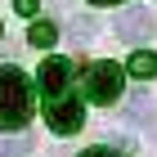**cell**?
<instances>
[{"mask_svg":"<svg viewBox=\"0 0 157 157\" xmlns=\"http://www.w3.org/2000/svg\"><path fill=\"white\" fill-rule=\"evenodd\" d=\"M32 117V81L18 67H0V130H23Z\"/></svg>","mask_w":157,"mask_h":157,"instance_id":"6da1fadb","label":"cell"},{"mask_svg":"<svg viewBox=\"0 0 157 157\" xmlns=\"http://www.w3.org/2000/svg\"><path fill=\"white\" fill-rule=\"evenodd\" d=\"M121 85H126V72H121L117 63H108V59L90 63V67H85V76H81L85 99H90V103H103V108L121 99Z\"/></svg>","mask_w":157,"mask_h":157,"instance_id":"7a4b0ae2","label":"cell"},{"mask_svg":"<svg viewBox=\"0 0 157 157\" xmlns=\"http://www.w3.org/2000/svg\"><path fill=\"white\" fill-rule=\"evenodd\" d=\"M45 121H49V130H54V135H76V130L85 126L81 99H72V94L49 99V103H45Z\"/></svg>","mask_w":157,"mask_h":157,"instance_id":"3957f363","label":"cell"},{"mask_svg":"<svg viewBox=\"0 0 157 157\" xmlns=\"http://www.w3.org/2000/svg\"><path fill=\"white\" fill-rule=\"evenodd\" d=\"M36 81H40L45 103H49V99H63V94H67V85H72V59H59V54H54V59H45Z\"/></svg>","mask_w":157,"mask_h":157,"instance_id":"277c9868","label":"cell"},{"mask_svg":"<svg viewBox=\"0 0 157 157\" xmlns=\"http://www.w3.org/2000/svg\"><path fill=\"white\" fill-rule=\"evenodd\" d=\"M117 32L126 40H148L153 36V18L144 9H126V13H117Z\"/></svg>","mask_w":157,"mask_h":157,"instance_id":"5b68a950","label":"cell"},{"mask_svg":"<svg viewBox=\"0 0 157 157\" xmlns=\"http://www.w3.org/2000/svg\"><path fill=\"white\" fill-rule=\"evenodd\" d=\"M27 40H32L36 49H49L54 40H59V27H54V23H32V27H27Z\"/></svg>","mask_w":157,"mask_h":157,"instance_id":"8992f818","label":"cell"},{"mask_svg":"<svg viewBox=\"0 0 157 157\" xmlns=\"http://www.w3.org/2000/svg\"><path fill=\"white\" fill-rule=\"evenodd\" d=\"M130 72L144 76V81L157 76V54H153V49H135V54H130Z\"/></svg>","mask_w":157,"mask_h":157,"instance_id":"52a82bcc","label":"cell"},{"mask_svg":"<svg viewBox=\"0 0 157 157\" xmlns=\"http://www.w3.org/2000/svg\"><path fill=\"white\" fill-rule=\"evenodd\" d=\"M32 153V135H13V139H0V157H27Z\"/></svg>","mask_w":157,"mask_h":157,"instance_id":"ba28073f","label":"cell"},{"mask_svg":"<svg viewBox=\"0 0 157 157\" xmlns=\"http://www.w3.org/2000/svg\"><path fill=\"white\" fill-rule=\"evenodd\" d=\"M81 157H121V153H117V148H85Z\"/></svg>","mask_w":157,"mask_h":157,"instance_id":"9c48e42d","label":"cell"},{"mask_svg":"<svg viewBox=\"0 0 157 157\" xmlns=\"http://www.w3.org/2000/svg\"><path fill=\"white\" fill-rule=\"evenodd\" d=\"M13 9L18 13H36V0H13Z\"/></svg>","mask_w":157,"mask_h":157,"instance_id":"30bf717a","label":"cell"},{"mask_svg":"<svg viewBox=\"0 0 157 157\" xmlns=\"http://www.w3.org/2000/svg\"><path fill=\"white\" fill-rule=\"evenodd\" d=\"M90 5H121V0H90Z\"/></svg>","mask_w":157,"mask_h":157,"instance_id":"8fae6325","label":"cell"}]
</instances>
